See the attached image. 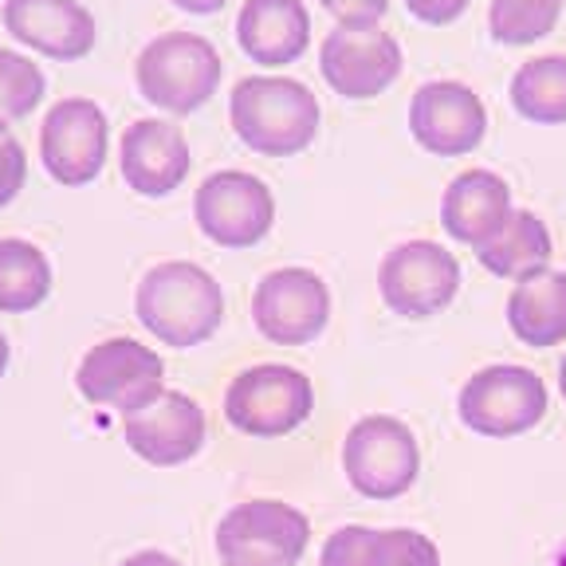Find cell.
Listing matches in <instances>:
<instances>
[{
  "mask_svg": "<svg viewBox=\"0 0 566 566\" xmlns=\"http://www.w3.org/2000/svg\"><path fill=\"white\" fill-rule=\"evenodd\" d=\"M118 166H123L126 186L138 197H169L189 177L193 158H189L181 126L161 123V118H138L123 134Z\"/></svg>",
  "mask_w": 566,
  "mask_h": 566,
  "instance_id": "obj_17",
  "label": "cell"
},
{
  "mask_svg": "<svg viewBox=\"0 0 566 566\" xmlns=\"http://www.w3.org/2000/svg\"><path fill=\"white\" fill-rule=\"evenodd\" d=\"M181 12H193V17H212V12H221L229 0H174Z\"/></svg>",
  "mask_w": 566,
  "mask_h": 566,
  "instance_id": "obj_32",
  "label": "cell"
},
{
  "mask_svg": "<svg viewBox=\"0 0 566 566\" xmlns=\"http://www.w3.org/2000/svg\"><path fill=\"white\" fill-rule=\"evenodd\" d=\"M4 370H9V338L0 335V378H4Z\"/></svg>",
  "mask_w": 566,
  "mask_h": 566,
  "instance_id": "obj_33",
  "label": "cell"
},
{
  "mask_svg": "<svg viewBox=\"0 0 566 566\" xmlns=\"http://www.w3.org/2000/svg\"><path fill=\"white\" fill-rule=\"evenodd\" d=\"M315 409L311 378L295 366L260 363L240 370L224 389V421L244 437H283Z\"/></svg>",
  "mask_w": 566,
  "mask_h": 566,
  "instance_id": "obj_4",
  "label": "cell"
},
{
  "mask_svg": "<svg viewBox=\"0 0 566 566\" xmlns=\"http://www.w3.org/2000/svg\"><path fill=\"white\" fill-rule=\"evenodd\" d=\"M507 327L523 346L547 350L566 338V272H535L507 295Z\"/></svg>",
  "mask_w": 566,
  "mask_h": 566,
  "instance_id": "obj_20",
  "label": "cell"
},
{
  "mask_svg": "<svg viewBox=\"0 0 566 566\" xmlns=\"http://www.w3.org/2000/svg\"><path fill=\"white\" fill-rule=\"evenodd\" d=\"M197 229L221 248H252L272 232L275 197L256 174L221 169L201 181L193 197Z\"/></svg>",
  "mask_w": 566,
  "mask_h": 566,
  "instance_id": "obj_10",
  "label": "cell"
},
{
  "mask_svg": "<svg viewBox=\"0 0 566 566\" xmlns=\"http://www.w3.org/2000/svg\"><path fill=\"white\" fill-rule=\"evenodd\" d=\"M343 472L366 500H398L417 484L421 449L406 421L370 413L350 424L343 441Z\"/></svg>",
  "mask_w": 566,
  "mask_h": 566,
  "instance_id": "obj_6",
  "label": "cell"
},
{
  "mask_svg": "<svg viewBox=\"0 0 566 566\" xmlns=\"http://www.w3.org/2000/svg\"><path fill=\"white\" fill-rule=\"evenodd\" d=\"M409 130L417 146L437 158L472 154L488 134V111L469 83L433 80L421 83L409 103Z\"/></svg>",
  "mask_w": 566,
  "mask_h": 566,
  "instance_id": "obj_13",
  "label": "cell"
},
{
  "mask_svg": "<svg viewBox=\"0 0 566 566\" xmlns=\"http://www.w3.org/2000/svg\"><path fill=\"white\" fill-rule=\"evenodd\" d=\"M551 566H566V543L555 551V558H551Z\"/></svg>",
  "mask_w": 566,
  "mask_h": 566,
  "instance_id": "obj_35",
  "label": "cell"
},
{
  "mask_svg": "<svg viewBox=\"0 0 566 566\" xmlns=\"http://www.w3.org/2000/svg\"><path fill=\"white\" fill-rule=\"evenodd\" d=\"M311 543V523L283 500H248L217 523L224 566H295Z\"/></svg>",
  "mask_w": 566,
  "mask_h": 566,
  "instance_id": "obj_8",
  "label": "cell"
},
{
  "mask_svg": "<svg viewBox=\"0 0 566 566\" xmlns=\"http://www.w3.org/2000/svg\"><path fill=\"white\" fill-rule=\"evenodd\" d=\"M551 394L543 378L527 366H484L460 386V424L480 437H520L547 417Z\"/></svg>",
  "mask_w": 566,
  "mask_h": 566,
  "instance_id": "obj_5",
  "label": "cell"
},
{
  "mask_svg": "<svg viewBox=\"0 0 566 566\" xmlns=\"http://www.w3.org/2000/svg\"><path fill=\"white\" fill-rule=\"evenodd\" d=\"M406 9L413 12L421 24H452V20L464 17L469 0H406Z\"/></svg>",
  "mask_w": 566,
  "mask_h": 566,
  "instance_id": "obj_30",
  "label": "cell"
},
{
  "mask_svg": "<svg viewBox=\"0 0 566 566\" xmlns=\"http://www.w3.org/2000/svg\"><path fill=\"white\" fill-rule=\"evenodd\" d=\"M318 98L307 83L287 75H248L232 87L229 123L252 154L292 158L307 150L318 134Z\"/></svg>",
  "mask_w": 566,
  "mask_h": 566,
  "instance_id": "obj_2",
  "label": "cell"
},
{
  "mask_svg": "<svg viewBox=\"0 0 566 566\" xmlns=\"http://www.w3.org/2000/svg\"><path fill=\"white\" fill-rule=\"evenodd\" d=\"M75 386L91 406L118 409L123 417H130L166 394V363L158 350L142 346L138 338L115 335L83 354Z\"/></svg>",
  "mask_w": 566,
  "mask_h": 566,
  "instance_id": "obj_7",
  "label": "cell"
},
{
  "mask_svg": "<svg viewBox=\"0 0 566 566\" xmlns=\"http://www.w3.org/2000/svg\"><path fill=\"white\" fill-rule=\"evenodd\" d=\"M318 4L338 20V28H374L389 12V0H318Z\"/></svg>",
  "mask_w": 566,
  "mask_h": 566,
  "instance_id": "obj_29",
  "label": "cell"
},
{
  "mask_svg": "<svg viewBox=\"0 0 566 566\" xmlns=\"http://www.w3.org/2000/svg\"><path fill=\"white\" fill-rule=\"evenodd\" d=\"M52 292V264L32 240H0V315H24Z\"/></svg>",
  "mask_w": 566,
  "mask_h": 566,
  "instance_id": "obj_22",
  "label": "cell"
},
{
  "mask_svg": "<svg viewBox=\"0 0 566 566\" xmlns=\"http://www.w3.org/2000/svg\"><path fill=\"white\" fill-rule=\"evenodd\" d=\"M558 394H563V401H566V358L558 363Z\"/></svg>",
  "mask_w": 566,
  "mask_h": 566,
  "instance_id": "obj_34",
  "label": "cell"
},
{
  "mask_svg": "<svg viewBox=\"0 0 566 566\" xmlns=\"http://www.w3.org/2000/svg\"><path fill=\"white\" fill-rule=\"evenodd\" d=\"M563 4L566 0H492V9H488L492 40L512 48L535 44V40L555 32Z\"/></svg>",
  "mask_w": 566,
  "mask_h": 566,
  "instance_id": "obj_24",
  "label": "cell"
},
{
  "mask_svg": "<svg viewBox=\"0 0 566 566\" xmlns=\"http://www.w3.org/2000/svg\"><path fill=\"white\" fill-rule=\"evenodd\" d=\"M111 126L91 98H60L40 126V161L60 186H87L103 174Z\"/></svg>",
  "mask_w": 566,
  "mask_h": 566,
  "instance_id": "obj_12",
  "label": "cell"
},
{
  "mask_svg": "<svg viewBox=\"0 0 566 566\" xmlns=\"http://www.w3.org/2000/svg\"><path fill=\"white\" fill-rule=\"evenodd\" d=\"M118 566H181V563L174 555H166V551H134Z\"/></svg>",
  "mask_w": 566,
  "mask_h": 566,
  "instance_id": "obj_31",
  "label": "cell"
},
{
  "mask_svg": "<svg viewBox=\"0 0 566 566\" xmlns=\"http://www.w3.org/2000/svg\"><path fill=\"white\" fill-rule=\"evenodd\" d=\"M378 292L394 315L433 318L457 300L460 264L437 240H406L389 248L378 268Z\"/></svg>",
  "mask_w": 566,
  "mask_h": 566,
  "instance_id": "obj_9",
  "label": "cell"
},
{
  "mask_svg": "<svg viewBox=\"0 0 566 566\" xmlns=\"http://www.w3.org/2000/svg\"><path fill=\"white\" fill-rule=\"evenodd\" d=\"M4 28L48 60H83L95 48V17L80 0H4Z\"/></svg>",
  "mask_w": 566,
  "mask_h": 566,
  "instance_id": "obj_16",
  "label": "cell"
},
{
  "mask_svg": "<svg viewBox=\"0 0 566 566\" xmlns=\"http://www.w3.org/2000/svg\"><path fill=\"white\" fill-rule=\"evenodd\" d=\"M374 539H378V531L363 527V523L338 527L318 551V566H374Z\"/></svg>",
  "mask_w": 566,
  "mask_h": 566,
  "instance_id": "obj_27",
  "label": "cell"
},
{
  "mask_svg": "<svg viewBox=\"0 0 566 566\" xmlns=\"http://www.w3.org/2000/svg\"><path fill=\"white\" fill-rule=\"evenodd\" d=\"M512 106L527 123H566V55H539L523 63L512 80Z\"/></svg>",
  "mask_w": 566,
  "mask_h": 566,
  "instance_id": "obj_23",
  "label": "cell"
},
{
  "mask_svg": "<svg viewBox=\"0 0 566 566\" xmlns=\"http://www.w3.org/2000/svg\"><path fill=\"white\" fill-rule=\"evenodd\" d=\"M28 177V154L9 126H0V209L17 201V193L24 189Z\"/></svg>",
  "mask_w": 566,
  "mask_h": 566,
  "instance_id": "obj_28",
  "label": "cell"
},
{
  "mask_svg": "<svg viewBox=\"0 0 566 566\" xmlns=\"http://www.w3.org/2000/svg\"><path fill=\"white\" fill-rule=\"evenodd\" d=\"M252 323L275 346H307L331 323V292L307 268H275L252 292Z\"/></svg>",
  "mask_w": 566,
  "mask_h": 566,
  "instance_id": "obj_11",
  "label": "cell"
},
{
  "mask_svg": "<svg viewBox=\"0 0 566 566\" xmlns=\"http://www.w3.org/2000/svg\"><path fill=\"white\" fill-rule=\"evenodd\" d=\"M551 256H555V240L551 229L535 217L531 209H515L507 229L484 248H476V260L500 280H527L535 272H547Z\"/></svg>",
  "mask_w": 566,
  "mask_h": 566,
  "instance_id": "obj_21",
  "label": "cell"
},
{
  "mask_svg": "<svg viewBox=\"0 0 566 566\" xmlns=\"http://www.w3.org/2000/svg\"><path fill=\"white\" fill-rule=\"evenodd\" d=\"M318 71L343 98H374L401 75V44L374 28H335L318 48Z\"/></svg>",
  "mask_w": 566,
  "mask_h": 566,
  "instance_id": "obj_14",
  "label": "cell"
},
{
  "mask_svg": "<svg viewBox=\"0 0 566 566\" xmlns=\"http://www.w3.org/2000/svg\"><path fill=\"white\" fill-rule=\"evenodd\" d=\"M374 566H441V551L421 531L389 527L374 539Z\"/></svg>",
  "mask_w": 566,
  "mask_h": 566,
  "instance_id": "obj_26",
  "label": "cell"
},
{
  "mask_svg": "<svg viewBox=\"0 0 566 566\" xmlns=\"http://www.w3.org/2000/svg\"><path fill=\"white\" fill-rule=\"evenodd\" d=\"M123 437L146 464L177 469L205 449V409L181 389H166L158 401L123 417Z\"/></svg>",
  "mask_w": 566,
  "mask_h": 566,
  "instance_id": "obj_15",
  "label": "cell"
},
{
  "mask_svg": "<svg viewBox=\"0 0 566 566\" xmlns=\"http://www.w3.org/2000/svg\"><path fill=\"white\" fill-rule=\"evenodd\" d=\"M512 189L492 169H464L452 177L441 197V224L452 240L469 248H484L512 221Z\"/></svg>",
  "mask_w": 566,
  "mask_h": 566,
  "instance_id": "obj_18",
  "label": "cell"
},
{
  "mask_svg": "<svg viewBox=\"0 0 566 566\" xmlns=\"http://www.w3.org/2000/svg\"><path fill=\"white\" fill-rule=\"evenodd\" d=\"M237 44L252 63L283 67L311 44V17L303 0H244L237 17Z\"/></svg>",
  "mask_w": 566,
  "mask_h": 566,
  "instance_id": "obj_19",
  "label": "cell"
},
{
  "mask_svg": "<svg viewBox=\"0 0 566 566\" xmlns=\"http://www.w3.org/2000/svg\"><path fill=\"white\" fill-rule=\"evenodd\" d=\"M224 75L221 52L197 32H166L142 48L134 63L142 98L166 115H193L217 95Z\"/></svg>",
  "mask_w": 566,
  "mask_h": 566,
  "instance_id": "obj_3",
  "label": "cell"
},
{
  "mask_svg": "<svg viewBox=\"0 0 566 566\" xmlns=\"http://www.w3.org/2000/svg\"><path fill=\"white\" fill-rule=\"evenodd\" d=\"M44 98V71L28 55L0 48V126L28 118Z\"/></svg>",
  "mask_w": 566,
  "mask_h": 566,
  "instance_id": "obj_25",
  "label": "cell"
},
{
  "mask_svg": "<svg viewBox=\"0 0 566 566\" xmlns=\"http://www.w3.org/2000/svg\"><path fill=\"white\" fill-rule=\"evenodd\" d=\"M134 315L158 343L189 350L217 335L224 323V292L201 264L166 260L142 275Z\"/></svg>",
  "mask_w": 566,
  "mask_h": 566,
  "instance_id": "obj_1",
  "label": "cell"
}]
</instances>
